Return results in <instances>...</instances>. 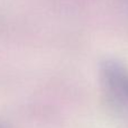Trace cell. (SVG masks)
<instances>
[{
	"label": "cell",
	"instance_id": "6da1fadb",
	"mask_svg": "<svg viewBox=\"0 0 128 128\" xmlns=\"http://www.w3.org/2000/svg\"><path fill=\"white\" fill-rule=\"evenodd\" d=\"M107 80L110 86L117 92L128 98V72L120 68L118 65H110L106 68Z\"/></svg>",
	"mask_w": 128,
	"mask_h": 128
}]
</instances>
